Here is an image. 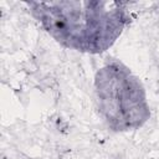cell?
Instances as JSON below:
<instances>
[{"label":"cell","mask_w":159,"mask_h":159,"mask_svg":"<svg viewBox=\"0 0 159 159\" xmlns=\"http://www.w3.org/2000/svg\"><path fill=\"white\" fill-rule=\"evenodd\" d=\"M42 29L65 47L89 53L109 48L129 16L122 2L65 1L27 2Z\"/></svg>","instance_id":"cell-1"},{"label":"cell","mask_w":159,"mask_h":159,"mask_svg":"<svg viewBox=\"0 0 159 159\" xmlns=\"http://www.w3.org/2000/svg\"><path fill=\"white\" fill-rule=\"evenodd\" d=\"M96 97L99 112L108 127L114 130L138 128L149 117L140 82L119 62L107 63L98 71Z\"/></svg>","instance_id":"cell-2"}]
</instances>
